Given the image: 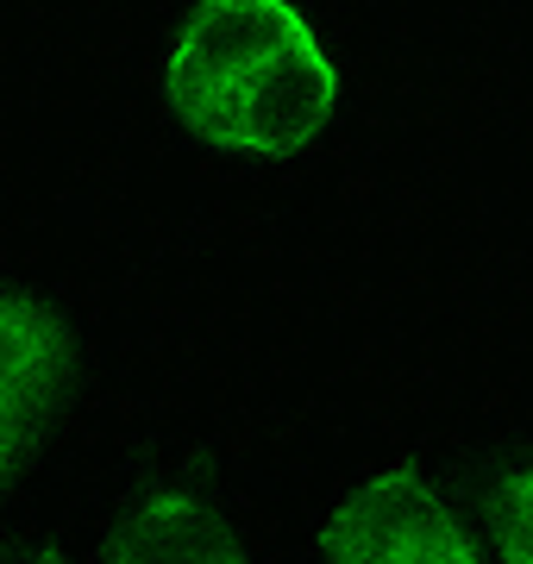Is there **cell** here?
I'll return each mask as SVG.
<instances>
[{
	"label": "cell",
	"mask_w": 533,
	"mask_h": 564,
	"mask_svg": "<svg viewBox=\"0 0 533 564\" xmlns=\"http://www.w3.org/2000/svg\"><path fill=\"white\" fill-rule=\"evenodd\" d=\"M107 564H251L232 527L188 489H151L126 508L107 540Z\"/></svg>",
	"instance_id": "277c9868"
},
{
	"label": "cell",
	"mask_w": 533,
	"mask_h": 564,
	"mask_svg": "<svg viewBox=\"0 0 533 564\" xmlns=\"http://www.w3.org/2000/svg\"><path fill=\"white\" fill-rule=\"evenodd\" d=\"M69 389V333L51 307L0 276V484L44 445Z\"/></svg>",
	"instance_id": "3957f363"
},
{
	"label": "cell",
	"mask_w": 533,
	"mask_h": 564,
	"mask_svg": "<svg viewBox=\"0 0 533 564\" xmlns=\"http://www.w3.org/2000/svg\"><path fill=\"white\" fill-rule=\"evenodd\" d=\"M477 540L490 545L496 564H533V464L502 470L483 496L471 502Z\"/></svg>",
	"instance_id": "5b68a950"
},
{
	"label": "cell",
	"mask_w": 533,
	"mask_h": 564,
	"mask_svg": "<svg viewBox=\"0 0 533 564\" xmlns=\"http://www.w3.org/2000/svg\"><path fill=\"white\" fill-rule=\"evenodd\" d=\"M164 101L226 158H295L327 132L339 69L295 0H195L164 44Z\"/></svg>",
	"instance_id": "6da1fadb"
},
{
	"label": "cell",
	"mask_w": 533,
	"mask_h": 564,
	"mask_svg": "<svg viewBox=\"0 0 533 564\" xmlns=\"http://www.w3.org/2000/svg\"><path fill=\"white\" fill-rule=\"evenodd\" d=\"M320 564H496L477 540L471 508H458L427 470H377L333 508Z\"/></svg>",
	"instance_id": "7a4b0ae2"
}]
</instances>
